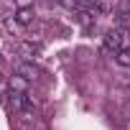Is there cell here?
Returning a JSON list of instances; mask_svg holds the SVG:
<instances>
[{
	"label": "cell",
	"mask_w": 130,
	"mask_h": 130,
	"mask_svg": "<svg viewBox=\"0 0 130 130\" xmlns=\"http://www.w3.org/2000/svg\"><path fill=\"white\" fill-rule=\"evenodd\" d=\"M125 36H127V31H120V28H110L105 36H102V51L105 54H117L122 46H125Z\"/></svg>",
	"instance_id": "1"
},
{
	"label": "cell",
	"mask_w": 130,
	"mask_h": 130,
	"mask_svg": "<svg viewBox=\"0 0 130 130\" xmlns=\"http://www.w3.org/2000/svg\"><path fill=\"white\" fill-rule=\"evenodd\" d=\"M13 48H15V54H18L21 59H26V61H33V59L41 56V46L33 43V41H18Z\"/></svg>",
	"instance_id": "3"
},
{
	"label": "cell",
	"mask_w": 130,
	"mask_h": 130,
	"mask_svg": "<svg viewBox=\"0 0 130 130\" xmlns=\"http://www.w3.org/2000/svg\"><path fill=\"white\" fill-rule=\"evenodd\" d=\"M115 61L120 64V67H130V48H127V46H122V48L115 54Z\"/></svg>",
	"instance_id": "6"
},
{
	"label": "cell",
	"mask_w": 130,
	"mask_h": 130,
	"mask_svg": "<svg viewBox=\"0 0 130 130\" xmlns=\"http://www.w3.org/2000/svg\"><path fill=\"white\" fill-rule=\"evenodd\" d=\"M15 21H18L21 26H31V23H33V10H31V8L18 10V13H15Z\"/></svg>",
	"instance_id": "5"
},
{
	"label": "cell",
	"mask_w": 130,
	"mask_h": 130,
	"mask_svg": "<svg viewBox=\"0 0 130 130\" xmlns=\"http://www.w3.org/2000/svg\"><path fill=\"white\" fill-rule=\"evenodd\" d=\"M8 89H10V87L5 84V77H3V74H0V97H3V94H5Z\"/></svg>",
	"instance_id": "8"
},
{
	"label": "cell",
	"mask_w": 130,
	"mask_h": 130,
	"mask_svg": "<svg viewBox=\"0 0 130 130\" xmlns=\"http://www.w3.org/2000/svg\"><path fill=\"white\" fill-rule=\"evenodd\" d=\"M13 72H15L18 77L28 79V82L38 79V69L33 67V61H26V59H15V61H13Z\"/></svg>",
	"instance_id": "4"
},
{
	"label": "cell",
	"mask_w": 130,
	"mask_h": 130,
	"mask_svg": "<svg viewBox=\"0 0 130 130\" xmlns=\"http://www.w3.org/2000/svg\"><path fill=\"white\" fill-rule=\"evenodd\" d=\"M0 64H3V56H0Z\"/></svg>",
	"instance_id": "9"
},
{
	"label": "cell",
	"mask_w": 130,
	"mask_h": 130,
	"mask_svg": "<svg viewBox=\"0 0 130 130\" xmlns=\"http://www.w3.org/2000/svg\"><path fill=\"white\" fill-rule=\"evenodd\" d=\"M33 3H36V0H13L15 10H23V8H33Z\"/></svg>",
	"instance_id": "7"
},
{
	"label": "cell",
	"mask_w": 130,
	"mask_h": 130,
	"mask_svg": "<svg viewBox=\"0 0 130 130\" xmlns=\"http://www.w3.org/2000/svg\"><path fill=\"white\" fill-rule=\"evenodd\" d=\"M112 13H115V15H112L115 28H120V31H130V0H117Z\"/></svg>",
	"instance_id": "2"
}]
</instances>
